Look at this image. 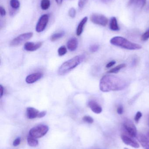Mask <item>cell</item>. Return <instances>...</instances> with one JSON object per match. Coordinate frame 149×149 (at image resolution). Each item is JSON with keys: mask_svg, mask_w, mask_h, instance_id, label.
I'll list each match as a JSON object with an SVG mask.
<instances>
[{"mask_svg": "<svg viewBox=\"0 0 149 149\" xmlns=\"http://www.w3.org/2000/svg\"><path fill=\"white\" fill-rule=\"evenodd\" d=\"M127 84L124 80L114 75H104L100 81L99 88L103 92L120 91L124 89Z\"/></svg>", "mask_w": 149, "mask_h": 149, "instance_id": "obj_1", "label": "cell"}, {"mask_svg": "<svg viewBox=\"0 0 149 149\" xmlns=\"http://www.w3.org/2000/svg\"><path fill=\"white\" fill-rule=\"evenodd\" d=\"M85 58L84 55H78L64 62L59 67L58 73L59 75H64L73 70L82 63Z\"/></svg>", "mask_w": 149, "mask_h": 149, "instance_id": "obj_2", "label": "cell"}, {"mask_svg": "<svg viewBox=\"0 0 149 149\" xmlns=\"http://www.w3.org/2000/svg\"><path fill=\"white\" fill-rule=\"evenodd\" d=\"M111 44L126 49L134 50L140 49L142 46L140 45L132 42L127 39L121 36H115L110 40Z\"/></svg>", "mask_w": 149, "mask_h": 149, "instance_id": "obj_3", "label": "cell"}, {"mask_svg": "<svg viewBox=\"0 0 149 149\" xmlns=\"http://www.w3.org/2000/svg\"><path fill=\"white\" fill-rule=\"evenodd\" d=\"M49 130L48 126L39 125L32 128L29 132V135L36 138H41L45 135Z\"/></svg>", "mask_w": 149, "mask_h": 149, "instance_id": "obj_4", "label": "cell"}, {"mask_svg": "<svg viewBox=\"0 0 149 149\" xmlns=\"http://www.w3.org/2000/svg\"><path fill=\"white\" fill-rule=\"evenodd\" d=\"M32 36V32H28L21 34L13 39L10 42V45L11 46H18L25 41L30 39Z\"/></svg>", "mask_w": 149, "mask_h": 149, "instance_id": "obj_5", "label": "cell"}, {"mask_svg": "<svg viewBox=\"0 0 149 149\" xmlns=\"http://www.w3.org/2000/svg\"><path fill=\"white\" fill-rule=\"evenodd\" d=\"M90 20L93 23L102 26H106L108 23V18L101 14H92L90 16Z\"/></svg>", "mask_w": 149, "mask_h": 149, "instance_id": "obj_6", "label": "cell"}, {"mask_svg": "<svg viewBox=\"0 0 149 149\" xmlns=\"http://www.w3.org/2000/svg\"><path fill=\"white\" fill-rule=\"evenodd\" d=\"M123 126L130 136L136 137L137 135V129L132 121L129 119H126L124 120Z\"/></svg>", "mask_w": 149, "mask_h": 149, "instance_id": "obj_7", "label": "cell"}, {"mask_svg": "<svg viewBox=\"0 0 149 149\" xmlns=\"http://www.w3.org/2000/svg\"><path fill=\"white\" fill-rule=\"evenodd\" d=\"M49 19V16L47 14H44L40 17L36 25V30L37 32L39 33L44 30L48 24Z\"/></svg>", "mask_w": 149, "mask_h": 149, "instance_id": "obj_8", "label": "cell"}, {"mask_svg": "<svg viewBox=\"0 0 149 149\" xmlns=\"http://www.w3.org/2000/svg\"><path fill=\"white\" fill-rule=\"evenodd\" d=\"M121 139L123 143L126 145H129L135 148H138L140 147L137 141L127 136L124 134L122 135Z\"/></svg>", "mask_w": 149, "mask_h": 149, "instance_id": "obj_9", "label": "cell"}, {"mask_svg": "<svg viewBox=\"0 0 149 149\" xmlns=\"http://www.w3.org/2000/svg\"><path fill=\"white\" fill-rule=\"evenodd\" d=\"M42 42L34 43L31 42H28L24 45V49L27 51L33 52L37 50L42 45Z\"/></svg>", "mask_w": 149, "mask_h": 149, "instance_id": "obj_10", "label": "cell"}, {"mask_svg": "<svg viewBox=\"0 0 149 149\" xmlns=\"http://www.w3.org/2000/svg\"><path fill=\"white\" fill-rule=\"evenodd\" d=\"M43 74L39 72L33 73L28 75L25 79V81L28 84H32L38 81L42 78Z\"/></svg>", "mask_w": 149, "mask_h": 149, "instance_id": "obj_11", "label": "cell"}, {"mask_svg": "<svg viewBox=\"0 0 149 149\" xmlns=\"http://www.w3.org/2000/svg\"><path fill=\"white\" fill-rule=\"evenodd\" d=\"M39 112L37 109L33 107H28L26 109V114L28 119H34L36 118H38Z\"/></svg>", "mask_w": 149, "mask_h": 149, "instance_id": "obj_12", "label": "cell"}, {"mask_svg": "<svg viewBox=\"0 0 149 149\" xmlns=\"http://www.w3.org/2000/svg\"><path fill=\"white\" fill-rule=\"evenodd\" d=\"M136 137L144 149H149V140L147 136L140 134L137 135Z\"/></svg>", "mask_w": 149, "mask_h": 149, "instance_id": "obj_13", "label": "cell"}, {"mask_svg": "<svg viewBox=\"0 0 149 149\" xmlns=\"http://www.w3.org/2000/svg\"><path fill=\"white\" fill-rule=\"evenodd\" d=\"M88 105L91 110L95 113L99 114L102 112V109L101 107L94 101H90L88 102Z\"/></svg>", "mask_w": 149, "mask_h": 149, "instance_id": "obj_14", "label": "cell"}, {"mask_svg": "<svg viewBox=\"0 0 149 149\" xmlns=\"http://www.w3.org/2000/svg\"><path fill=\"white\" fill-rule=\"evenodd\" d=\"M78 39L75 38H72L67 42V48L70 51H74L78 48Z\"/></svg>", "mask_w": 149, "mask_h": 149, "instance_id": "obj_15", "label": "cell"}, {"mask_svg": "<svg viewBox=\"0 0 149 149\" xmlns=\"http://www.w3.org/2000/svg\"><path fill=\"white\" fill-rule=\"evenodd\" d=\"M87 20H88V18L87 17H85L80 22L76 30V35L78 36H80L83 32L84 27L87 22Z\"/></svg>", "mask_w": 149, "mask_h": 149, "instance_id": "obj_16", "label": "cell"}, {"mask_svg": "<svg viewBox=\"0 0 149 149\" xmlns=\"http://www.w3.org/2000/svg\"><path fill=\"white\" fill-rule=\"evenodd\" d=\"M109 27L110 29L114 31H117L120 30V27L118 25V22H117V19L116 17H112L110 20V24H109Z\"/></svg>", "mask_w": 149, "mask_h": 149, "instance_id": "obj_17", "label": "cell"}, {"mask_svg": "<svg viewBox=\"0 0 149 149\" xmlns=\"http://www.w3.org/2000/svg\"><path fill=\"white\" fill-rule=\"evenodd\" d=\"M27 142L28 144L31 147H36L38 144V141L36 138L30 135L27 138Z\"/></svg>", "mask_w": 149, "mask_h": 149, "instance_id": "obj_18", "label": "cell"}, {"mask_svg": "<svg viewBox=\"0 0 149 149\" xmlns=\"http://www.w3.org/2000/svg\"><path fill=\"white\" fill-rule=\"evenodd\" d=\"M64 35L65 32L64 31H61V32L54 33L51 36L50 39L52 42H55L63 37Z\"/></svg>", "mask_w": 149, "mask_h": 149, "instance_id": "obj_19", "label": "cell"}, {"mask_svg": "<svg viewBox=\"0 0 149 149\" xmlns=\"http://www.w3.org/2000/svg\"><path fill=\"white\" fill-rule=\"evenodd\" d=\"M126 65L125 64H122L119 65L118 66L111 69L108 72L109 73H117L118 72H119V71L121 69L125 68V67H126Z\"/></svg>", "mask_w": 149, "mask_h": 149, "instance_id": "obj_20", "label": "cell"}, {"mask_svg": "<svg viewBox=\"0 0 149 149\" xmlns=\"http://www.w3.org/2000/svg\"><path fill=\"white\" fill-rule=\"evenodd\" d=\"M50 0H42L41 2V8L43 10H47L50 8Z\"/></svg>", "mask_w": 149, "mask_h": 149, "instance_id": "obj_21", "label": "cell"}, {"mask_svg": "<svg viewBox=\"0 0 149 149\" xmlns=\"http://www.w3.org/2000/svg\"><path fill=\"white\" fill-rule=\"evenodd\" d=\"M147 0H134V2H135L136 7L139 8H142L146 3Z\"/></svg>", "mask_w": 149, "mask_h": 149, "instance_id": "obj_22", "label": "cell"}, {"mask_svg": "<svg viewBox=\"0 0 149 149\" xmlns=\"http://www.w3.org/2000/svg\"><path fill=\"white\" fill-rule=\"evenodd\" d=\"M10 7L14 9H17L20 7V2L18 0H10Z\"/></svg>", "mask_w": 149, "mask_h": 149, "instance_id": "obj_23", "label": "cell"}, {"mask_svg": "<svg viewBox=\"0 0 149 149\" xmlns=\"http://www.w3.org/2000/svg\"><path fill=\"white\" fill-rule=\"evenodd\" d=\"M67 52V49L65 46H62L59 48L58 50V54L59 56H62L65 55Z\"/></svg>", "mask_w": 149, "mask_h": 149, "instance_id": "obj_24", "label": "cell"}, {"mask_svg": "<svg viewBox=\"0 0 149 149\" xmlns=\"http://www.w3.org/2000/svg\"><path fill=\"white\" fill-rule=\"evenodd\" d=\"M83 120L85 122L88 123H92L94 122L93 119L89 116H85L83 117Z\"/></svg>", "mask_w": 149, "mask_h": 149, "instance_id": "obj_25", "label": "cell"}, {"mask_svg": "<svg viewBox=\"0 0 149 149\" xmlns=\"http://www.w3.org/2000/svg\"><path fill=\"white\" fill-rule=\"evenodd\" d=\"M68 15H69V16L71 18H74L76 15V11L75 9L73 8H71L69 10Z\"/></svg>", "mask_w": 149, "mask_h": 149, "instance_id": "obj_26", "label": "cell"}, {"mask_svg": "<svg viewBox=\"0 0 149 149\" xmlns=\"http://www.w3.org/2000/svg\"><path fill=\"white\" fill-rule=\"evenodd\" d=\"M149 38V29L146 32H144L142 36L141 39L142 41H147Z\"/></svg>", "mask_w": 149, "mask_h": 149, "instance_id": "obj_27", "label": "cell"}, {"mask_svg": "<svg viewBox=\"0 0 149 149\" xmlns=\"http://www.w3.org/2000/svg\"><path fill=\"white\" fill-rule=\"evenodd\" d=\"M142 116V113L141 112L139 111L136 113L135 117V120L136 123H138L139 122V120L141 118Z\"/></svg>", "mask_w": 149, "mask_h": 149, "instance_id": "obj_28", "label": "cell"}, {"mask_svg": "<svg viewBox=\"0 0 149 149\" xmlns=\"http://www.w3.org/2000/svg\"><path fill=\"white\" fill-rule=\"evenodd\" d=\"M88 0H79L78 6L80 8H82L85 6Z\"/></svg>", "mask_w": 149, "mask_h": 149, "instance_id": "obj_29", "label": "cell"}, {"mask_svg": "<svg viewBox=\"0 0 149 149\" xmlns=\"http://www.w3.org/2000/svg\"><path fill=\"white\" fill-rule=\"evenodd\" d=\"M99 45H94L90 47V51L91 52H95L99 50Z\"/></svg>", "mask_w": 149, "mask_h": 149, "instance_id": "obj_30", "label": "cell"}, {"mask_svg": "<svg viewBox=\"0 0 149 149\" xmlns=\"http://www.w3.org/2000/svg\"><path fill=\"white\" fill-rule=\"evenodd\" d=\"M20 143H21V139H20V137H18L14 141L13 145L15 147H17L20 144Z\"/></svg>", "mask_w": 149, "mask_h": 149, "instance_id": "obj_31", "label": "cell"}, {"mask_svg": "<svg viewBox=\"0 0 149 149\" xmlns=\"http://www.w3.org/2000/svg\"><path fill=\"white\" fill-rule=\"evenodd\" d=\"M6 10L4 9V8H3L2 6L0 7V14L1 16L3 17L6 15Z\"/></svg>", "mask_w": 149, "mask_h": 149, "instance_id": "obj_32", "label": "cell"}, {"mask_svg": "<svg viewBox=\"0 0 149 149\" xmlns=\"http://www.w3.org/2000/svg\"><path fill=\"white\" fill-rule=\"evenodd\" d=\"M117 113L119 114H122L123 113V107L122 106H120V107H118V108L117 109Z\"/></svg>", "mask_w": 149, "mask_h": 149, "instance_id": "obj_33", "label": "cell"}, {"mask_svg": "<svg viewBox=\"0 0 149 149\" xmlns=\"http://www.w3.org/2000/svg\"><path fill=\"white\" fill-rule=\"evenodd\" d=\"M115 63H116L115 61H111V62H109V63H108L106 65V67L107 68H111V67H112V66H113V65L115 64Z\"/></svg>", "mask_w": 149, "mask_h": 149, "instance_id": "obj_34", "label": "cell"}, {"mask_svg": "<svg viewBox=\"0 0 149 149\" xmlns=\"http://www.w3.org/2000/svg\"><path fill=\"white\" fill-rule=\"evenodd\" d=\"M4 92V88L1 85H0V98L2 97Z\"/></svg>", "mask_w": 149, "mask_h": 149, "instance_id": "obj_35", "label": "cell"}, {"mask_svg": "<svg viewBox=\"0 0 149 149\" xmlns=\"http://www.w3.org/2000/svg\"><path fill=\"white\" fill-rule=\"evenodd\" d=\"M46 112L45 111H42V112H40L39 113V116H38V118H42L44 116H45L46 115Z\"/></svg>", "mask_w": 149, "mask_h": 149, "instance_id": "obj_36", "label": "cell"}, {"mask_svg": "<svg viewBox=\"0 0 149 149\" xmlns=\"http://www.w3.org/2000/svg\"><path fill=\"white\" fill-rule=\"evenodd\" d=\"M56 2L59 5H60L62 3V2H63V0H55Z\"/></svg>", "mask_w": 149, "mask_h": 149, "instance_id": "obj_37", "label": "cell"}, {"mask_svg": "<svg viewBox=\"0 0 149 149\" xmlns=\"http://www.w3.org/2000/svg\"><path fill=\"white\" fill-rule=\"evenodd\" d=\"M101 1L103 3H107L109 1H111V0H101Z\"/></svg>", "mask_w": 149, "mask_h": 149, "instance_id": "obj_38", "label": "cell"}, {"mask_svg": "<svg viewBox=\"0 0 149 149\" xmlns=\"http://www.w3.org/2000/svg\"><path fill=\"white\" fill-rule=\"evenodd\" d=\"M134 0H130V1H129V3L131 4V3H133L134 2Z\"/></svg>", "mask_w": 149, "mask_h": 149, "instance_id": "obj_39", "label": "cell"}, {"mask_svg": "<svg viewBox=\"0 0 149 149\" xmlns=\"http://www.w3.org/2000/svg\"><path fill=\"white\" fill-rule=\"evenodd\" d=\"M148 137L149 138V131H148Z\"/></svg>", "mask_w": 149, "mask_h": 149, "instance_id": "obj_40", "label": "cell"}, {"mask_svg": "<svg viewBox=\"0 0 149 149\" xmlns=\"http://www.w3.org/2000/svg\"><path fill=\"white\" fill-rule=\"evenodd\" d=\"M124 149H129L128 148H124Z\"/></svg>", "mask_w": 149, "mask_h": 149, "instance_id": "obj_41", "label": "cell"}]
</instances>
